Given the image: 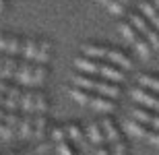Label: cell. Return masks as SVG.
<instances>
[{
    "mask_svg": "<svg viewBox=\"0 0 159 155\" xmlns=\"http://www.w3.org/2000/svg\"><path fill=\"white\" fill-rule=\"evenodd\" d=\"M83 52L89 58H106L112 60L114 64H118L120 68H132V60L122 52V50L110 48V46H99V43H83Z\"/></svg>",
    "mask_w": 159,
    "mask_h": 155,
    "instance_id": "2",
    "label": "cell"
},
{
    "mask_svg": "<svg viewBox=\"0 0 159 155\" xmlns=\"http://www.w3.org/2000/svg\"><path fill=\"white\" fill-rule=\"evenodd\" d=\"M153 4H155V8L159 11V0H153Z\"/></svg>",
    "mask_w": 159,
    "mask_h": 155,
    "instance_id": "36",
    "label": "cell"
},
{
    "mask_svg": "<svg viewBox=\"0 0 159 155\" xmlns=\"http://www.w3.org/2000/svg\"><path fill=\"white\" fill-rule=\"evenodd\" d=\"M66 132H68V137H70L72 141H83V130H81V126H79L77 122H68Z\"/></svg>",
    "mask_w": 159,
    "mask_h": 155,
    "instance_id": "24",
    "label": "cell"
},
{
    "mask_svg": "<svg viewBox=\"0 0 159 155\" xmlns=\"http://www.w3.org/2000/svg\"><path fill=\"white\" fill-rule=\"evenodd\" d=\"M72 83L81 87V89L87 91H97L99 95H106L110 99H116L120 95V87L116 83H110V81H101V79H93L89 75H83V72H75L72 75Z\"/></svg>",
    "mask_w": 159,
    "mask_h": 155,
    "instance_id": "3",
    "label": "cell"
},
{
    "mask_svg": "<svg viewBox=\"0 0 159 155\" xmlns=\"http://www.w3.org/2000/svg\"><path fill=\"white\" fill-rule=\"evenodd\" d=\"M37 52H39V39L27 37V39H25V46H23V58L33 62V60L37 58Z\"/></svg>",
    "mask_w": 159,
    "mask_h": 155,
    "instance_id": "14",
    "label": "cell"
},
{
    "mask_svg": "<svg viewBox=\"0 0 159 155\" xmlns=\"http://www.w3.org/2000/svg\"><path fill=\"white\" fill-rule=\"evenodd\" d=\"M8 39H11L8 33H0V52H6V48H8Z\"/></svg>",
    "mask_w": 159,
    "mask_h": 155,
    "instance_id": "31",
    "label": "cell"
},
{
    "mask_svg": "<svg viewBox=\"0 0 159 155\" xmlns=\"http://www.w3.org/2000/svg\"><path fill=\"white\" fill-rule=\"evenodd\" d=\"M46 132V114H35V128H33V137L41 139Z\"/></svg>",
    "mask_w": 159,
    "mask_h": 155,
    "instance_id": "23",
    "label": "cell"
},
{
    "mask_svg": "<svg viewBox=\"0 0 159 155\" xmlns=\"http://www.w3.org/2000/svg\"><path fill=\"white\" fill-rule=\"evenodd\" d=\"M75 66L83 72H89V75H101V77L110 79L114 83H122L126 81V72L124 68H116L112 64H103L95 58H89V56H77L75 58Z\"/></svg>",
    "mask_w": 159,
    "mask_h": 155,
    "instance_id": "1",
    "label": "cell"
},
{
    "mask_svg": "<svg viewBox=\"0 0 159 155\" xmlns=\"http://www.w3.org/2000/svg\"><path fill=\"white\" fill-rule=\"evenodd\" d=\"M101 128H103V132H106V139L110 141V145H116L122 141V134H120L118 126L114 124L112 118H103L101 120Z\"/></svg>",
    "mask_w": 159,
    "mask_h": 155,
    "instance_id": "10",
    "label": "cell"
},
{
    "mask_svg": "<svg viewBox=\"0 0 159 155\" xmlns=\"http://www.w3.org/2000/svg\"><path fill=\"white\" fill-rule=\"evenodd\" d=\"M97 155H112V153H110V149L103 145V147H97Z\"/></svg>",
    "mask_w": 159,
    "mask_h": 155,
    "instance_id": "32",
    "label": "cell"
},
{
    "mask_svg": "<svg viewBox=\"0 0 159 155\" xmlns=\"http://www.w3.org/2000/svg\"><path fill=\"white\" fill-rule=\"evenodd\" d=\"M132 116H134V120H139L143 124H151L155 130H159V114H153L149 110H143V107H134Z\"/></svg>",
    "mask_w": 159,
    "mask_h": 155,
    "instance_id": "9",
    "label": "cell"
},
{
    "mask_svg": "<svg viewBox=\"0 0 159 155\" xmlns=\"http://www.w3.org/2000/svg\"><path fill=\"white\" fill-rule=\"evenodd\" d=\"M87 134H89V139H91V143H93L95 147H103V145H106V141H107L103 128H101L97 122H91V124H89Z\"/></svg>",
    "mask_w": 159,
    "mask_h": 155,
    "instance_id": "12",
    "label": "cell"
},
{
    "mask_svg": "<svg viewBox=\"0 0 159 155\" xmlns=\"http://www.w3.org/2000/svg\"><path fill=\"white\" fill-rule=\"evenodd\" d=\"M33 128H35V114H23L21 116V126H19V132L21 137H31L33 134Z\"/></svg>",
    "mask_w": 159,
    "mask_h": 155,
    "instance_id": "15",
    "label": "cell"
},
{
    "mask_svg": "<svg viewBox=\"0 0 159 155\" xmlns=\"http://www.w3.org/2000/svg\"><path fill=\"white\" fill-rule=\"evenodd\" d=\"M107 8H110V12H114V15L122 17L124 12H126V2H122V0H112V2L107 4Z\"/></svg>",
    "mask_w": 159,
    "mask_h": 155,
    "instance_id": "26",
    "label": "cell"
},
{
    "mask_svg": "<svg viewBox=\"0 0 159 155\" xmlns=\"http://www.w3.org/2000/svg\"><path fill=\"white\" fill-rule=\"evenodd\" d=\"M4 102H6V95H4V93H0V107H4Z\"/></svg>",
    "mask_w": 159,
    "mask_h": 155,
    "instance_id": "34",
    "label": "cell"
},
{
    "mask_svg": "<svg viewBox=\"0 0 159 155\" xmlns=\"http://www.w3.org/2000/svg\"><path fill=\"white\" fill-rule=\"evenodd\" d=\"M139 6H141V12L149 19V23L155 25V29L159 31V11L155 8V4H153V2H147V0H143V2H139Z\"/></svg>",
    "mask_w": 159,
    "mask_h": 155,
    "instance_id": "13",
    "label": "cell"
},
{
    "mask_svg": "<svg viewBox=\"0 0 159 155\" xmlns=\"http://www.w3.org/2000/svg\"><path fill=\"white\" fill-rule=\"evenodd\" d=\"M19 66H21V62L17 60V56H11V54H6V58H4V71H2L0 79H2V81H8V79L17 77Z\"/></svg>",
    "mask_w": 159,
    "mask_h": 155,
    "instance_id": "11",
    "label": "cell"
},
{
    "mask_svg": "<svg viewBox=\"0 0 159 155\" xmlns=\"http://www.w3.org/2000/svg\"><path fill=\"white\" fill-rule=\"evenodd\" d=\"M139 83L159 93V77H155V75H139Z\"/></svg>",
    "mask_w": 159,
    "mask_h": 155,
    "instance_id": "21",
    "label": "cell"
},
{
    "mask_svg": "<svg viewBox=\"0 0 159 155\" xmlns=\"http://www.w3.org/2000/svg\"><path fill=\"white\" fill-rule=\"evenodd\" d=\"M50 48H52L50 39H41V42H39V52H37V58H35V64L46 66L48 58H50Z\"/></svg>",
    "mask_w": 159,
    "mask_h": 155,
    "instance_id": "19",
    "label": "cell"
},
{
    "mask_svg": "<svg viewBox=\"0 0 159 155\" xmlns=\"http://www.w3.org/2000/svg\"><path fill=\"white\" fill-rule=\"evenodd\" d=\"M23 46H25V39H21L19 35H11V39H8V48H6V54H11V56L23 54Z\"/></svg>",
    "mask_w": 159,
    "mask_h": 155,
    "instance_id": "20",
    "label": "cell"
},
{
    "mask_svg": "<svg viewBox=\"0 0 159 155\" xmlns=\"http://www.w3.org/2000/svg\"><path fill=\"white\" fill-rule=\"evenodd\" d=\"M46 79V66L35 64V71H33V87H39Z\"/></svg>",
    "mask_w": 159,
    "mask_h": 155,
    "instance_id": "27",
    "label": "cell"
},
{
    "mask_svg": "<svg viewBox=\"0 0 159 155\" xmlns=\"http://www.w3.org/2000/svg\"><path fill=\"white\" fill-rule=\"evenodd\" d=\"M118 29L122 31V35L136 48V52L141 54L143 58H149V56H151L153 46L149 43V39L145 35H141V33H139V29H136L130 21H124V19H122V21H118Z\"/></svg>",
    "mask_w": 159,
    "mask_h": 155,
    "instance_id": "4",
    "label": "cell"
},
{
    "mask_svg": "<svg viewBox=\"0 0 159 155\" xmlns=\"http://www.w3.org/2000/svg\"><path fill=\"white\" fill-rule=\"evenodd\" d=\"M56 153H58V155H75V151H72V147L64 141V143L56 145Z\"/></svg>",
    "mask_w": 159,
    "mask_h": 155,
    "instance_id": "28",
    "label": "cell"
},
{
    "mask_svg": "<svg viewBox=\"0 0 159 155\" xmlns=\"http://www.w3.org/2000/svg\"><path fill=\"white\" fill-rule=\"evenodd\" d=\"M12 155H23V153H12Z\"/></svg>",
    "mask_w": 159,
    "mask_h": 155,
    "instance_id": "37",
    "label": "cell"
},
{
    "mask_svg": "<svg viewBox=\"0 0 159 155\" xmlns=\"http://www.w3.org/2000/svg\"><path fill=\"white\" fill-rule=\"evenodd\" d=\"M130 23L139 29V33H141V35L147 37L149 43L153 46V50H159V31L153 29V27L147 23V19L141 17V15H136V12H130Z\"/></svg>",
    "mask_w": 159,
    "mask_h": 155,
    "instance_id": "5",
    "label": "cell"
},
{
    "mask_svg": "<svg viewBox=\"0 0 159 155\" xmlns=\"http://www.w3.org/2000/svg\"><path fill=\"white\" fill-rule=\"evenodd\" d=\"M33 71H35V64H31L29 60H21V66L17 71V81L21 85H31L33 87Z\"/></svg>",
    "mask_w": 159,
    "mask_h": 155,
    "instance_id": "8",
    "label": "cell"
},
{
    "mask_svg": "<svg viewBox=\"0 0 159 155\" xmlns=\"http://www.w3.org/2000/svg\"><path fill=\"white\" fill-rule=\"evenodd\" d=\"M112 155H126V143H124V139L120 143L112 145Z\"/></svg>",
    "mask_w": 159,
    "mask_h": 155,
    "instance_id": "29",
    "label": "cell"
},
{
    "mask_svg": "<svg viewBox=\"0 0 159 155\" xmlns=\"http://www.w3.org/2000/svg\"><path fill=\"white\" fill-rule=\"evenodd\" d=\"M4 6H6V0H0V11H4Z\"/></svg>",
    "mask_w": 159,
    "mask_h": 155,
    "instance_id": "35",
    "label": "cell"
},
{
    "mask_svg": "<svg viewBox=\"0 0 159 155\" xmlns=\"http://www.w3.org/2000/svg\"><path fill=\"white\" fill-rule=\"evenodd\" d=\"M91 107L99 110V112H112L114 107H116V103H114L110 97H106V95H93V99H91Z\"/></svg>",
    "mask_w": 159,
    "mask_h": 155,
    "instance_id": "17",
    "label": "cell"
},
{
    "mask_svg": "<svg viewBox=\"0 0 159 155\" xmlns=\"http://www.w3.org/2000/svg\"><path fill=\"white\" fill-rule=\"evenodd\" d=\"M66 137H68V132H66L64 126H54V128H52V139H54V143H56V145L64 143Z\"/></svg>",
    "mask_w": 159,
    "mask_h": 155,
    "instance_id": "25",
    "label": "cell"
},
{
    "mask_svg": "<svg viewBox=\"0 0 159 155\" xmlns=\"http://www.w3.org/2000/svg\"><path fill=\"white\" fill-rule=\"evenodd\" d=\"M130 95H132V99L139 103H143V106L147 107H153V110H157L159 112V97L153 95V93H149V91L141 89V87H134V89H130Z\"/></svg>",
    "mask_w": 159,
    "mask_h": 155,
    "instance_id": "7",
    "label": "cell"
},
{
    "mask_svg": "<svg viewBox=\"0 0 159 155\" xmlns=\"http://www.w3.org/2000/svg\"><path fill=\"white\" fill-rule=\"evenodd\" d=\"M21 110H23V114H35V89H25L23 91Z\"/></svg>",
    "mask_w": 159,
    "mask_h": 155,
    "instance_id": "16",
    "label": "cell"
},
{
    "mask_svg": "<svg viewBox=\"0 0 159 155\" xmlns=\"http://www.w3.org/2000/svg\"><path fill=\"white\" fill-rule=\"evenodd\" d=\"M46 110H48L46 93L41 89H35V114H46Z\"/></svg>",
    "mask_w": 159,
    "mask_h": 155,
    "instance_id": "22",
    "label": "cell"
},
{
    "mask_svg": "<svg viewBox=\"0 0 159 155\" xmlns=\"http://www.w3.org/2000/svg\"><path fill=\"white\" fill-rule=\"evenodd\" d=\"M124 128H126L128 134L143 137V139H147L149 143H153L155 147H159V130H151V128H147V126L143 124V122H139V120H126V122H124Z\"/></svg>",
    "mask_w": 159,
    "mask_h": 155,
    "instance_id": "6",
    "label": "cell"
},
{
    "mask_svg": "<svg viewBox=\"0 0 159 155\" xmlns=\"http://www.w3.org/2000/svg\"><path fill=\"white\" fill-rule=\"evenodd\" d=\"M68 93H70V97L75 99V102H79V103H89V106H91L93 93H89L87 89H81V87H77V85H72L70 89H68Z\"/></svg>",
    "mask_w": 159,
    "mask_h": 155,
    "instance_id": "18",
    "label": "cell"
},
{
    "mask_svg": "<svg viewBox=\"0 0 159 155\" xmlns=\"http://www.w3.org/2000/svg\"><path fill=\"white\" fill-rule=\"evenodd\" d=\"M4 58H6V56L0 54V75H2V71H4Z\"/></svg>",
    "mask_w": 159,
    "mask_h": 155,
    "instance_id": "33",
    "label": "cell"
},
{
    "mask_svg": "<svg viewBox=\"0 0 159 155\" xmlns=\"http://www.w3.org/2000/svg\"><path fill=\"white\" fill-rule=\"evenodd\" d=\"M12 134H15V130H11L6 122H0V139H11Z\"/></svg>",
    "mask_w": 159,
    "mask_h": 155,
    "instance_id": "30",
    "label": "cell"
}]
</instances>
